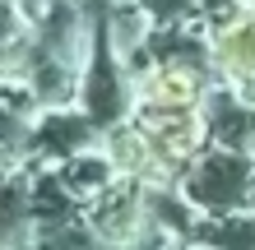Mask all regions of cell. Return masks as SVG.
I'll return each instance as SVG.
<instances>
[{
	"mask_svg": "<svg viewBox=\"0 0 255 250\" xmlns=\"http://www.w3.org/2000/svg\"><path fill=\"white\" fill-rule=\"evenodd\" d=\"M176 190L195 204L200 218L246 213V209H255V153H237V149L214 144L181 171Z\"/></svg>",
	"mask_w": 255,
	"mask_h": 250,
	"instance_id": "1",
	"label": "cell"
},
{
	"mask_svg": "<svg viewBox=\"0 0 255 250\" xmlns=\"http://www.w3.org/2000/svg\"><path fill=\"white\" fill-rule=\"evenodd\" d=\"M28 56H33V28L19 19L9 0H0V79H23Z\"/></svg>",
	"mask_w": 255,
	"mask_h": 250,
	"instance_id": "7",
	"label": "cell"
},
{
	"mask_svg": "<svg viewBox=\"0 0 255 250\" xmlns=\"http://www.w3.org/2000/svg\"><path fill=\"white\" fill-rule=\"evenodd\" d=\"M214 250H255V213H228V218H200L195 237Z\"/></svg>",
	"mask_w": 255,
	"mask_h": 250,
	"instance_id": "8",
	"label": "cell"
},
{
	"mask_svg": "<svg viewBox=\"0 0 255 250\" xmlns=\"http://www.w3.org/2000/svg\"><path fill=\"white\" fill-rule=\"evenodd\" d=\"M209 47H214L218 83L246 88L255 79V9H237V14H228V19H218Z\"/></svg>",
	"mask_w": 255,
	"mask_h": 250,
	"instance_id": "5",
	"label": "cell"
},
{
	"mask_svg": "<svg viewBox=\"0 0 255 250\" xmlns=\"http://www.w3.org/2000/svg\"><path fill=\"white\" fill-rule=\"evenodd\" d=\"M204 121H209V144L255 153V102L246 97V88L214 83L204 97Z\"/></svg>",
	"mask_w": 255,
	"mask_h": 250,
	"instance_id": "4",
	"label": "cell"
},
{
	"mask_svg": "<svg viewBox=\"0 0 255 250\" xmlns=\"http://www.w3.org/2000/svg\"><path fill=\"white\" fill-rule=\"evenodd\" d=\"M176 250H214V246H200V241H195V246H176Z\"/></svg>",
	"mask_w": 255,
	"mask_h": 250,
	"instance_id": "9",
	"label": "cell"
},
{
	"mask_svg": "<svg viewBox=\"0 0 255 250\" xmlns=\"http://www.w3.org/2000/svg\"><path fill=\"white\" fill-rule=\"evenodd\" d=\"M246 97H251V102H255V79H251V83H246Z\"/></svg>",
	"mask_w": 255,
	"mask_h": 250,
	"instance_id": "10",
	"label": "cell"
},
{
	"mask_svg": "<svg viewBox=\"0 0 255 250\" xmlns=\"http://www.w3.org/2000/svg\"><path fill=\"white\" fill-rule=\"evenodd\" d=\"M79 107L98 121V130L107 135L112 125L130 121L134 111V83H130V70L126 61L112 51V42L98 33L93 42V56H88L84 65V88H79Z\"/></svg>",
	"mask_w": 255,
	"mask_h": 250,
	"instance_id": "2",
	"label": "cell"
},
{
	"mask_svg": "<svg viewBox=\"0 0 255 250\" xmlns=\"http://www.w3.org/2000/svg\"><path fill=\"white\" fill-rule=\"evenodd\" d=\"M61 181L79 199H98L102 190H112L121 181V171H116V163L107 158V149H88L79 158H70V163H61Z\"/></svg>",
	"mask_w": 255,
	"mask_h": 250,
	"instance_id": "6",
	"label": "cell"
},
{
	"mask_svg": "<svg viewBox=\"0 0 255 250\" xmlns=\"http://www.w3.org/2000/svg\"><path fill=\"white\" fill-rule=\"evenodd\" d=\"M88 149H102V130L84 107H56L33 121V163H70Z\"/></svg>",
	"mask_w": 255,
	"mask_h": 250,
	"instance_id": "3",
	"label": "cell"
}]
</instances>
